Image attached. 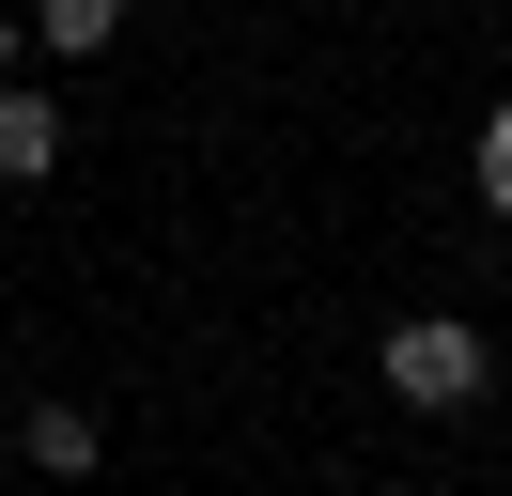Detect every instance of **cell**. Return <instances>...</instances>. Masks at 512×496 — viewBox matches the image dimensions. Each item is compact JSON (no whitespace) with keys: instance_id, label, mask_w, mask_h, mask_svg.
Listing matches in <instances>:
<instances>
[{"instance_id":"5b68a950","label":"cell","mask_w":512,"mask_h":496,"mask_svg":"<svg viewBox=\"0 0 512 496\" xmlns=\"http://www.w3.org/2000/svg\"><path fill=\"white\" fill-rule=\"evenodd\" d=\"M481 202H497V217H512V109H497V124H481Z\"/></svg>"},{"instance_id":"6da1fadb","label":"cell","mask_w":512,"mask_h":496,"mask_svg":"<svg viewBox=\"0 0 512 496\" xmlns=\"http://www.w3.org/2000/svg\"><path fill=\"white\" fill-rule=\"evenodd\" d=\"M481 326H450V310H419V326H388V388L419 403V419H450V403H481Z\"/></svg>"},{"instance_id":"8992f818","label":"cell","mask_w":512,"mask_h":496,"mask_svg":"<svg viewBox=\"0 0 512 496\" xmlns=\"http://www.w3.org/2000/svg\"><path fill=\"white\" fill-rule=\"evenodd\" d=\"M0 62H16V16H0Z\"/></svg>"},{"instance_id":"7a4b0ae2","label":"cell","mask_w":512,"mask_h":496,"mask_svg":"<svg viewBox=\"0 0 512 496\" xmlns=\"http://www.w3.org/2000/svg\"><path fill=\"white\" fill-rule=\"evenodd\" d=\"M32 171H63V109L47 93H0V186H32Z\"/></svg>"},{"instance_id":"3957f363","label":"cell","mask_w":512,"mask_h":496,"mask_svg":"<svg viewBox=\"0 0 512 496\" xmlns=\"http://www.w3.org/2000/svg\"><path fill=\"white\" fill-rule=\"evenodd\" d=\"M16 450H32L47 481H78V465H94V403H32V419H16Z\"/></svg>"},{"instance_id":"277c9868","label":"cell","mask_w":512,"mask_h":496,"mask_svg":"<svg viewBox=\"0 0 512 496\" xmlns=\"http://www.w3.org/2000/svg\"><path fill=\"white\" fill-rule=\"evenodd\" d=\"M109 31H125V0H47V47H63V62H94Z\"/></svg>"}]
</instances>
